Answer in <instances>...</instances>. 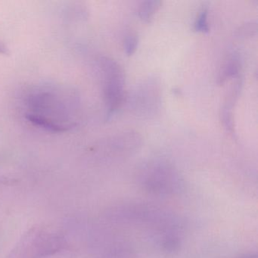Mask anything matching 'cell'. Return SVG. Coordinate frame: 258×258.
Wrapping results in <instances>:
<instances>
[{"instance_id": "6da1fadb", "label": "cell", "mask_w": 258, "mask_h": 258, "mask_svg": "<svg viewBox=\"0 0 258 258\" xmlns=\"http://www.w3.org/2000/svg\"><path fill=\"white\" fill-rule=\"evenodd\" d=\"M49 86L33 88L25 97V118L38 127L54 133L70 131L77 126L76 96H68L64 92Z\"/></svg>"}, {"instance_id": "7a4b0ae2", "label": "cell", "mask_w": 258, "mask_h": 258, "mask_svg": "<svg viewBox=\"0 0 258 258\" xmlns=\"http://www.w3.org/2000/svg\"><path fill=\"white\" fill-rule=\"evenodd\" d=\"M106 218L122 226L140 228L150 234L154 242L173 231H183V223L177 214L153 204L129 202L109 208Z\"/></svg>"}, {"instance_id": "3957f363", "label": "cell", "mask_w": 258, "mask_h": 258, "mask_svg": "<svg viewBox=\"0 0 258 258\" xmlns=\"http://www.w3.org/2000/svg\"><path fill=\"white\" fill-rule=\"evenodd\" d=\"M135 179L145 192L157 197H174L185 189V180L179 170L170 161L161 158L143 163Z\"/></svg>"}, {"instance_id": "277c9868", "label": "cell", "mask_w": 258, "mask_h": 258, "mask_svg": "<svg viewBox=\"0 0 258 258\" xmlns=\"http://www.w3.org/2000/svg\"><path fill=\"white\" fill-rule=\"evenodd\" d=\"M64 243V238L56 232L34 229L15 247L10 258H43L61 250Z\"/></svg>"}, {"instance_id": "5b68a950", "label": "cell", "mask_w": 258, "mask_h": 258, "mask_svg": "<svg viewBox=\"0 0 258 258\" xmlns=\"http://www.w3.org/2000/svg\"><path fill=\"white\" fill-rule=\"evenodd\" d=\"M99 66L103 75L107 117L110 118L124 101V74L120 64L108 57H102L99 60Z\"/></svg>"}, {"instance_id": "8992f818", "label": "cell", "mask_w": 258, "mask_h": 258, "mask_svg": "<svg viewBox=\"0 0 258 258\" xmlns=\"http://www.w3.org/2000/svg\"><path fill=\"white\" fill-rule=\"evenodd\" d=\"M161 98L162 92L159 80L149 78L140 84L130 96V105L137 115L150 117L159 111Z\"/></svg>"}, {"instance_id": "52a82bcc", "label": "cell", "mask_w": 258, "mask_h": 258, "mask_svg": "<svg viewBox=\"0 0 258 258\" xmlns=\"http://www.w3.org/2000/svg\"><path fill=\"white\" fill-rule=\"evenodd\" d=\"M143 139L135 131H123L116 134L108 143V149L113 156L117 158L129 156L141 147Z\"/></svg>"}, {"instance_id": "ba28073f", "label": "cell", "mask_w": 258, "mask_h": 258, "mask_svg": "<svg viewBox=\"0 0 258 258\" xmlns=\"http://www.w3.org/2000/svg\"><path fill=\"white\" fill-rule=\"evenodd\" d=\"M241 67V60L239 54L237 52L229 55L220 67L217 77V83L223 84L227 80L239 77Z\"/></svg>"}, {"instance_id": "9c48e42d", "label": "cell", "mask_w": 258, "mask_h": 258, "mask_svg": "<svg viewBox=\"0 0 258 258\" xmlns=\"http://www.w3.org/2000/svg\"><path fill=\"white\" fill-rule=\"evenodd\" d=\"M101 258H140L137 250L126 243H116L108 247Z\"/></svg>"}, {"instance_id": "30bf717a", "label": "cell", "mask_w": 258, "mask_h": 258, "mask_svg": "<svg viewBox=\"0 0 258 258\" xmlns=\"http://www.w3.org/2000/svg\"><path fill=\"white\" fill-rule=\"evenodd\" d=\"M162 3L160 0H146L139 7L138 14L144 22H150L154 15L159 10Z\"/></svg>"}, {"instance_id": "8fae6325", "label": "cell", "mask_w": 258, "mask_h": 258, "mask_svg": "<svg viewBox=\"0 0 258 258\" xmlns=\"http://www.w3.org/2000/svg\"><path fill=\"white\" fill-rule=\"evenodd\" d=\"M208 6H204L199 16L196 19L194 24V29L198 32L208 33L209 31V25L208 22Z\"/></svg>"}, {"instance_id": "7c38bea8", "label": "cell", "mask_w": 258, "mask_h": 258, "mask_svg": "<svg viewBox=\"0 0 258 258\" xmlns=\"http://www.w3.org/2000/svg\"><path fill=\"white\" fill-rule=\"evenodd\" d=\"M138 36L134 33H130L126 34L123 41V49L128 55H133L137 50L138 46Z\"/></svg>"}, {"instance_id": "4fadbf2b", "label": "cell", "mask_w": 258, "mask_h": 258, "mask_svg": "<svg viewBox=\"0 0 258 258\" xmlns=\"http://www.w3.org/2000/svg\"><path fill=\"white\" fill-rule=\"evenodd\" d=\"M256 30H257L256 22L255 21H250V22H247V23L243 25L238 29V31H237V34H238V37H241V38H242V37L246 38V37L253 36L256 32Z\"/></svg>"}, {"instance_id": "5bb4252c", "label": "cell", "mask_w": 258, "mask_h": 258, "mask_svg": "<svg viewBox=\"0 0 258 258\" xmlns=\"http://www.w3.org/2000/svg\"><path fill=\"white\" fill-rule=\"evenodd\" d=\"M10 53L8 47L4 43L0 41V55H8Z\"/></svg>"}, {"instance_id": "9a60e30c", "label": "cell", "mask_w": 258, "mask_h": 258, "mask_svg": "<svg viewBox=\"0 0 258 258\" xmlns=\"http://www.w3.org/2000/svg\"><path fill=\"white\" fill-rule=\"evenodd\" d=\"M237 258H257V254H256V252H248V253L240 255Z\"/></svg>"}]
</instances>
